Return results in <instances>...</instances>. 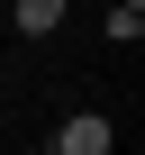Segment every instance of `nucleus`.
Listing matches in <instances>:
<instances>
[{
  "label": "nucleus",
  "instance_id": "f257e3e1",
  "mask_svg": "<svg viewBox=\"0 0 145 155\" xmlns=\"http://www.w3.org/2000/svg\"><path fill=\"white\" fill-rule=\"evenodd\" d=\"M109 146H118V128H109L100 110H72L63 137H54V155H109Z\"/></svg>",
  "mask_w": 145,
  "mask_h": 155
},
{
  "label": "nucleus",
  "instance_id": "f03ea898",
  "mask_svg": "<svg viewBox=\"0 0 145 155\" xmlns=\"http://www.w3.org/2000/svg\"><path fill=\"white\" fill-rule=\"evenodd\" d=\"M63 28V0H18V37H54Z\"/></svg>",
  "mask_w": 145,
  "mask_h": 155
},
{
  "label": "nucleus",
  "instance_id": "7ed1b4c3",
  "mask_svg": "<svg viewBox=\"0 0 145 155\" xmlns=\"http://www.w3.org/2000/svg\"><path fill=\"white\" fill-rule=\"evenodd\" d=\"M109 37H118V46H136V37H145V9H136V0H118V9H109Z\"/></svg>",
  "mask_w": 145,
  "mask_h": 155
}]
</instances>
